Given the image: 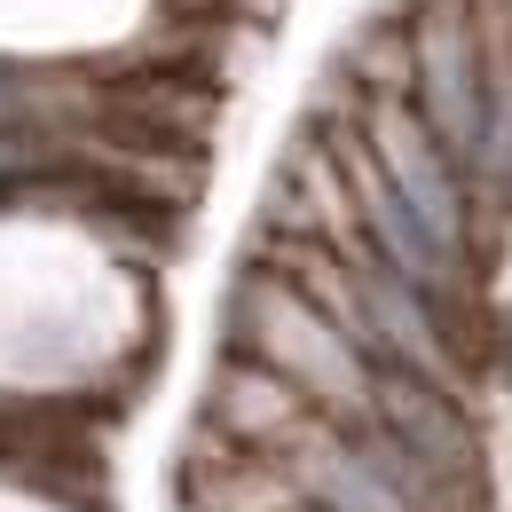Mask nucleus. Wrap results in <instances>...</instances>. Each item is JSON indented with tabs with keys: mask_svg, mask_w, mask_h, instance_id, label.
<instances>
[{
	"mask_svg": "<svg viewBox=\"0 0 512 512\" xmlns=\"http://www.w3.org/2000/svg\"><path fill=\"white\" fill-rule=\"evenodd\" d=\"M221 339H229L237 355L268 363L276 379H292L323 418H339V426H363V418H371V371H379V363L323 316L316 300H300L284 276H268V268H253V260L237 268Z\"/></svg>",
	"mask_w": 512,
	"mask_h": 512,
	"instance_id": "1",
	"label": "nucleus"
},
{
	"mask_svg": "<svg viewBox=\"0 0 512 512\" xmlns=\"http://www.w3.org/2000/svg\"><path fill=\"white\" fill-rule=\"evenodd\" d=\"M331 64L347 71L363 95H410V87H418V40H410L402 8H371V16L339 40Z\"/></svg>",
	"mask_w": 512,
	"mask_h": 512,
	"instance_id": "2",
	"label": "nucleus"
}]
</instances>
